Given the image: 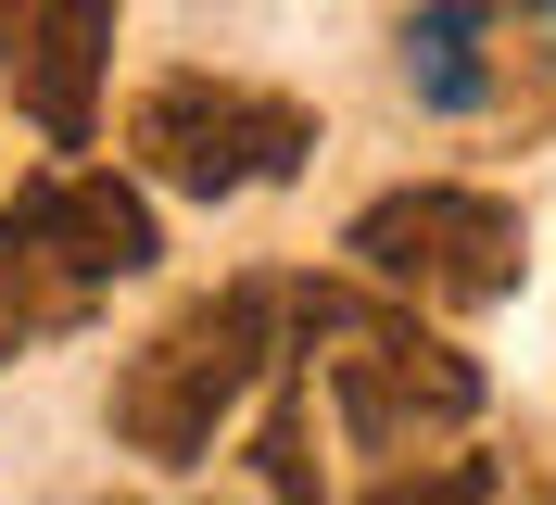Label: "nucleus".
Masks as SVG:
<instances>
[{"label":"nucleus","mask_w":556,"mask_h":505,"mask_svg":"<svg viewBox=\"0 0 556 505\" xmlns=\"http://www.w3.org/2000/svg\"><path fill=\"white\" fill-rule=\"evenodd\" d=\"M291 341H304V367L329 379L342 404V430L367 455H417L430 430H468L481 417V367L455 354L443 329H417L405 291H354V278H304L291 291Z\"/></svg>","instance_id":"obj_1"},{"label":"nucleus","mask_w":556,"mask_h":505,"mask_svg":"<svg viewBox=\"0 0 556 505\" xmlns=\"http://www.w3.org/2000/svg\"><path fill=\"white\" fill-rule=\"evenodd\" d=\"M266 367H278V291L266 278H228V291L177 303L165 329L114 367V442L152 455V468H190L215 442V417H228Z\"/></svg>","instance_id":"obj_2"},{"label":"nucleus","mask_w":556,"mask_h":505,"mask_svg":"<svg viewBox=\"0 0 556 505\" xmlns=\"http://www.w3.org/2000/svg\"><path fill=\"white\" fill-rule=\"evenodd\" d=\"M127 152L165 190L190 202H228V190H266V177H291L316 152V114L278 89H228V76H152L127 114Z\"/></svg>","instance_id":"obj_3"},{"label":"nucleus","mask_w":556,"mask_h":505,"mask_svg":"<svg viewBox=\"0 0 556 505\" xmlns=\"http://www.w3.org/2000/svg\"><path fill=\"white\" fill-rule=\"evenodd\" d=\"M354 278H380V291L405 303H506L519 291V202L493 190H455V177H430V190H380L367 215L342 228Z\"/></svg>","instance_id":"obj_4"},{"label":"nucleus","mask_w":556,"mask_h":505,"mask_svg":"<svg viewBox=\"0 0 556 505\" xmlns=\"http://www.w3.org/2000/svg\"><path fill=\"white\" fill-rule=\"evenodd\" d=\"M0 64H13V101H26L38 127L89 139V114H102V64H114V0H13L0 13Z\"/></svg>","instance_id":"obj_5"},{"label":"nucleus","mask_w":556,"mask_h":505,"mask_svg":"<svg viewBox=\"0 0 556 505\" xmlns=\"http://www.w3.org/2000/svg\"><path fill=\"white\" fill-rule=\"evenodd\" d=\"M102 303V278L76 266L64 240H51V215H38L26 190H13V215H0V367L26 354V341H51V329H76Z\"/></svg>","instance_id":"obj_6"},{"label":"nucleus","mask_w":556,"mask_h":505,"mask_svg":"<svg viewBox=\"0 0 556 505\" xmlns=\"http://www.w3.org/2000/svg\"><path fill=\"white\" fill-rule=\"evenodd\" d=\"M26 202L51 215V240H64V253L102 278V291H114V278H139L152 253H165V240H152V202H139L127 177H89V165H76V177H38Z\"/></svg>","instance_id":"obj_7"},{"label":"nucleus","mask_w":556,"mask_h":505,"mask_svg":"<svg viewBox=\"0 0 556 505\" xmlns=\"http://www.w3.org/2000/svg\"><path fill=\"white\" fill-rule=\"evenodd\" d=\"M481 38H493V0H430L405 26V76L430 114H468V101H493V64H481Z\"/></svg>","instance_id":"obj_8"},{"label":"nucleus","mask_w":556,"mask_h":505,"mask_svg":"<svg viewBox=\"0 0 556 505\" xmlns=\"http://www.w3.org/2000/svg\"><path fill=\"white\" fill-rule=\"evenodd\" d=\"M253 455H266V493H278V505H329V480H316V430H304V392L266 404V442H253Z\"/></svg>","instance_id":"obj_9"},{"label":"nucleus","mask_w":556,"mask_h":505,"mask_svg":"<svg viewBox=\"0 0 556 505\" xmlns=\"http://www.w3.org/2000/svg\"><path fill=\"white\" fill-rule=\"evenodd\" d=\"M367 505H493V455H443V468H392Z\"/></svg>","instance_id":"obj_10"},{"label":"nucleus","mask_w":556,"mask_h":505,"mask_svg":"<svg viewBox=\"0 0 556 505\" xmlns=\"http://www.w3.org/2000/svg\"><path fill=\"white\" fill-rule=\"evenodd\" d=\"M519 13H544V26H556V0H519Z\"/></svg>","instance_id":"obj_11"}]
</instances>
